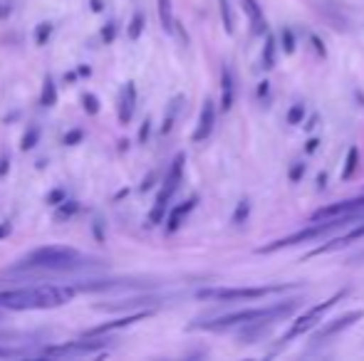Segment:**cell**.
Returning <instances> with one entry per match:
<instances>
[{"label": "cell", "mask_w": 364, "mask_h": 361, "mask_svg": "<svg viewBox=\"0 0 364 361\" xmlns=\"http://www.w3.org/2000/svg\"><path fill=\"white\" fill-rule=\"evenodd\" d=\"M73 289L53 287V284H38V287H15L0 289V307L5 309H53L68 302Z\"/></svg>", "instance_id": "obj_1"}, {"label": "cell", "mask_w": 364, "mask_h": 361, "mask_svg": "<svg viewBox=\"0 0 364 361\" xmlns=\"http://www.w3.org/2000/svg\"><path fill=\"white\" fill-rule=\"evenodd\" d=\"M90 265H102V262L87 260L80 250H73V248L65 245H45L38 248V250L28 252L23 262H20L15 270H55V272H65V270H77V267H90Z\"/></svg>", "instance_id": "obj_2"}, {"label": "cell", "mask_w": 364, "mask_h": 361, "mask_svg": "<svg viewBox=\"0 0 364 361\" xmlns=\"http://www.w3.org/2000/svg\"><path fill=\"white\" fill-rule=\"evenodd\" d=\"M297 309V299L290 302H280V304H270V307H255V309H243V312H233L218 317L213 322H203L198 324L201 329H211V332H220V329H230V327H240V324H263V322H275V319H283L292 314Z\"/></svg>", "instance_id": "obj_3"}, {"label": "cell", "mask_w": 364, "mask_h": 361, "mask_svg": "<svg viewBox=\"0 0 364 361\" xmlns=\"http://www.w3.org/2000/svg\"><path fill=\"white\" fill-rule=\"evenodd\" d=\"M297 284H268V287H220V289H201V299H220V302H238V299H263L270 294H283L295 289Z\"/></svg>", "instance_id": "obj_4"}, {"label": "cell", "mask_w": 364, "mask_h": 361, "mask_svg": "<svg viewBox=\"0 0 364 361\" xmlns=\"http://www.w3.org/2000/svg\"><path fill=\"white\" fill-rule=\"evenodd\" d=\"M183 161H186V156L178 154L176 159H173L171 169H168L166 179H164V186H161V191H159V196H156V203H154L151 213H149V223H151V226H159V223L164 221V213H166V208H168V201H171V196L176 193L178 183H181Z\"/></svg>", "instance_id": "obj_5"}, {"label": "cell", "mask_w": 364, "mask_h": 361, "mask_svg": "<svg viewBox=\"0 0 364 361\" xmlns=\"http://www.w3.org/2000/svg\"><path fill=\"white\" fill-rule=\"evenodd\" d=\"M347 294V289H342V292H337V294H332L327 302H322V304H315L312 309H307L305 314H302L297 322H292V327H290V332L285 334V339H292V337H300L302 332H307V329H312L317 322H322V314L327 312V309H332L337 302H340L342 297Z\"/></svg>", "instance_id": "obj_6"}, {"label": "cell", "mask_w": 364, "mask_h": 361, "mask_svg": "<svg viewBox=\"0 0 364 361\" xmlns=\"http://www.w3.org/2000/svg\"><path fill=\"white\" fill-rule=\"evenodd\" d=\"M360 211H364V196H360V198H350V201L332 203V206L320 208V211L312 213V221H330V218L350 216V213H360Z\"/></svg>", "instance_id": "obj_7"}, {"label": "cell", "mask_w": 364, "mask_h": 361, "mask_svg": "<svg viewBox=\"0 0 364 361\" xmlns=\"http://www.w3.org/2000/svg\"><path fill=\"white\" fill-rule=\"evenodd\" d=\"M362 317H364V309H355V312H347V314H342V317L332 319V322L322 324L320 332L315 334V342H325V339L337 337V334L345 332V329H350L352 324H355L357 319H362Z\"/></svg>", "instance_id": "obj_8"}, {"label": "cell", "mask_w": 364, "mask_h": 361, "mask_svg": "<svg viewBox=\"0 0 364 361\" xmlns=\"http://www.w3.org/2000/svg\"><path fill=\"white\" fill-rule=\"evenodd\" d=\"M97 349H100V342H75L45 349V357H87V354H97Z\"/></svg>", "instance_id": "obj_9"}, {"label": "cell", "mask_w": 364, "mask_h": 361, "mask_svg": "<svg viewBox=\"0 0 364 361\" xmlns=\"http://www.w3.org/2000/svg\"><path fill=\"white\" fill-rule=\"evenodd\" d=\"M213 124H216V106H213L211 99H206L203 101L201 116H198V126H196V131H193V141L208 139L213 131Z\"/></svg>", "instance_id": "obj_10"}, {"label": "cell", "mask_w": 364, "mask_h": 361, "mask_svg": "<svg viewBox=\"0 0 364 361\" xmlns=\"http://www.w3.org/2000/svg\"><path fill=\"white\" fill-rule=\"evenodd\" d=\"M134 109H136V87H134V82H127L124 89H122V96H119V121L122 124H129L132 116H134Z\"/></svg>", "instance_id": "obj_11"}, {"label": "cell", "mask_w": 364, "mask_h": 361, "mask_svg": "<svg viewBox=\"0 0 364 361\" xmlns=\"http://www.w3.org/2000/svg\"><path fill=\"white\" fill-rule=\"evenodd\" d=\"M240 3H243L245 13H248V20H250V25H253V33L263 35L265 30H268V25H265V15H263L260 3H258V0H240Z\"/></svg>", "instance_id": "obj_12"}, {"label": "cell", "mask_w": 364, "mask_h": 361, "mask_svg": "<svg viewBox=\"0 0 364 361\" xmlns=\"http://www.w3.org/2000/svg\"><path fill=\"white\" fill-rule=\"evenodd\" d=\"M196 203H198V198L193 196V198H188L186 203H181V206L173 208L171 216H168V233H173V231H178V228H181V221L193 211V208H196Z\"/></svg>", "instance_id": "obj_13"}, {"label": "cell", "mask_w": 364, "mask_h": 361, "mask_svg": "<svg viewBox=\"0 0 364 361\" xmlns=\"http://www.w3.org/2000/svg\"><path fill=\"white\" fill-rule=\"evenodd\" d=\"M233 77H230V70L223 67V72H220V106H223V111H228L230 106H233Z\"/></svg>", "instance_id": "obj_14"}, {"label": "cell", "mask_w": 364, "mask_h": 361, "mask_svg": "<svg viewBox=\"0 0 364 361\" xmlns=\"http://www.w3.org/2000/svg\"><path fill=\"white\" fill-rule=\"evenodd\" d=\"M30 357H45V352L35 347H0V359H30Z\"/></svg>", "instance_id": "obj_15"}, {"label": "cell", "mask_w": 364, "mask_h": 361, "mask_svg": "<svg viewBox=\"0 0 364 361\" xmlns=\"http://www.w3.org/2000/svg\"><path fill=\"white\" fill-rule=\"evenodd\" d=\"M360 238H364V223H362V226H357L355 231H350L347 235H342V238H337V240H332L330 245H325V248H320V250H315V255H317V252H330V250H337V248H345V245H350V243L360 240Z\"/></svg>", "instance_id": "obj_16"}, {"label": "cell", "mask_w": 364, "mask_h": 361, "mask_svg": "<svg viewBox=\"0 0 364 361\" xmlns=\"http://www.w3.org/2000/svg\"><path fill=\"white\" fill-rule=\"evenodd\" d=\"M146 314H134V317H124V319H117V322H109V324H102V327H97V329H92V332H87V337H100V334H105V332H112V329H119V327H127V324H132V322H139V319H144Z\"/></svg>", "instance_id": "obj_17"}, {"label": "cell", "mask_w": 364, "mask_h": 361, "mask_svg": "<svg viewBox=\"0 0 364 361\" xmlns=\"http://www.w3.org/2000/svg\"><path fill=\"white\" fill-rule=\"evenodd\" d=\"M55 101H58V89H55V82H53V77H45L43 94H40V104H43V106H53Z\"/></svg>", "instance_id": "obj_18"}, {"label": "cell", "mask_w": 364, "mask_h": 361, "mask_svg": "<svg viewBox=\"0 0 364 361\" xmlns=\"http://www.w3.org/2000/svg\"><path fill=\"white\" fill-rule=\"evenodd\" d=\"M357 161H360V151H357V146H352V149L347 151V161H345V171H342V181H350L352 176H355Z\"/></svg>", "instance_id": "obj_19"}, {"label": "cell", "mask_w": 364, "mask_h": 361, "mask_svg": "<svg viewBox=\"0 0 364 361\" xmlns=\"http://www.w3.org/2000/svg\"><path fill=\"white\" fill-rule=\"evenodd\" d=\"M275 38L273 35H268V40H265V48H263V67L265 70H273L275 67Z\"/></svg>", "instance_id": "obj_20"}, {"label": "cell", "mask_w": 364, "mask_h": 361, "mask_svg": "<svg viewBox=\"0 0 364 361\" xmlns=\"http://www.w3.org/2000/svg\"><path fill=\"white\" fill-rule=\"evenodd\" d=\"M77 211H80L77 201H63V203H58V211H55V218H58V221H68V218H73Z\"/></svg>", "instance_id": "obj_21"}, {"label": "cell", "mask_w": 364, "mask_h": 361, "mask_svg": "<svg viewBox=\"0 0 364 361\" xmlns=\"http://www.w3.org/2000/svg\"><path fill=\"white\" fill-rule=\"evenodd\" d=\"M159 15H161V25L171 33L173 30V15H171V0H159Z\"/></svg>", "instance_id": "obj_22"}, {"label": "cell", "mask_w": 364, "mask_h": 361, "mask_svg": "<svg viewBox=\"0 0 364 361\" xmlns=\"http://www.w3.org/2000/svg\"><path fill=\"white\" fill-rule=\"evenodd\" d=\"M220 15H223L225 33L233 35V33H235V20H233V10H230V3H228V0H220Z\"/></svg>", "instance_id": "obj_23"}, {"label": "cell", "mask_w": 364, "mask_h": 361, "mask_svg": "<svg viewBox=\"0 0 364 361\" xmlns=\"http://www.w3.org/2000/svg\"><path fill=\"white\" fill-rule=\"evenodd\" d=\"M53 30H55L53 23H40L38 28H35V45H40V48H43V45H48Z\"/></svg>", "instance_id": "obj_24"}, {"label": "cell", "mask_w": 364, "mask_h": 361, "mask_svg": "<svg viewBox=\"0 0 364 361\" xmlns=\"http://www.w3.org/2000/svg\"><path fill=\"white\" fill-rule=\"evenodd\" d=\"M38 139H40V126H30V129L25 131L23 141H20V149H23V151H30L35 144H38Z\"/></svg>", "instance_id": "obj_25"}, {"label": "cell", "mask_w": 364, "mask_h": 361, "mask_svg": "<svg viewBox=\"0 0 364 361\" xmlns=\"http://www.w3.org/2000/svg\"><path fill=\"white\" fill-rule=\"evenodd\" d=\"M302 119H305V104H292L288 111V124H302Z\"/></svg>", "instance_id": "obj_26"}, {"label": "cell", "mask_w": 364, "mask_h": 361, "mask_svg": "<svg viewBox=\"0 0 364 361\" xmlns=\"http://www.w3.org/2000/svg\"><path fill=\"white\" fill-rule=\"evenodd\" d=\"M141 30H144V15L136 13L134 18H132V25H129V38L136 40L141 35Z\"/></svg>", "instance_id": "obj_27"}, {"label": "cell", "mask_w": 364, "mask_h": 361, "mask_svg": "<svg viewBox=\"0 0 364 361\" xmlns=\"http://www.w3.org/2000/svg\"><path fill=\"white\" fill-rule=\"evenodd\" d=\"M82 101H85L87 114H97V111H100V99H97L95 94H85V96H82Z\"/></svg>", "instance_id": "obj_28"}, {"label": "cell", "mask_w": 364, "mask_h": 361, "mask_svg": "<svg viewBox=\"0 0 364 361\" xmlns=\"http://www.w3.org/2000/svg\"><path fill=\"white\" fill-rule=\"evenodd\" d=\"M117 38V23H107L105 28H102V40H105L107 45H112Z\"/></svg>", "instance_id": "obj_29"}, {"label": "cell", "mask_w": 364, "mask_h": 361, "mask_svg": "<svg viewBox=\"0 0 364 361\" xmlns=\"http://www.w3.org/2000/svg\"><path fill=\"white\" fill-rule=\"evenodd\" d=\"M245 218H248V201H240L238 211H235V216H233V223H235V226H240Z\"/></svg>", "instance_id": "obj_30"}, {"label": "cell", "mask_w": 364, "mask_h": 361, "mask_svg": "<svg viewBox=\"0 0 364 361\" xmlns=\"http://www.w3.org/2000/svg\"><path fill=\"white\" fill-rule=\"evenodd\" d=\"M80 141H82V131L80 129L68 131V136H65V144H68V146H75V144H80Z\"/></svg>", "instance_id": "obj_31"}, {"label": "cell", "mask_w": 364, "mask_h": 361, "mask_svg": "<svg viewBox=\"0 0 364 361\" xmlns=\"http://www.w3.org/2000/svg\"><path fill=\"white\" fill-rule=\"evenodd\" d=\"M283 40H285V52H295V40H292L290 30H283Z\"/></svg>", "instance_id": "obj_32"}, {"label": "cell", "mask_w": 364, "mask_h": 361, "mask_svg": "<svg viewBox=\"0 0 364 361\" xmlns=\"http://www.w3.org/2000/svg\"><path fill=\"white\" fill-rule=\"evenodd\" d=\"M302 174H305V164H295L290 169V181H300Z\"/></svg>", "instance_id": "obj_33"}, {"label": "cell", "mask_w": 364, "mask_h": 361, "mask_svg": "<svg viewBox=\"0 0 364 361\" xmlns=\"http://www.w3.org/2000/svg\"><path fill=\"white\" fill-rule=\"evenodd\" d=\"M10 10H13V3H10V0H3V3H0V18H8Z\"/></svg>", "instance_id": "obj_34"}, {"label": "cell", "mask_w": 364, "mask_h": 361, "mask_svg": "<svg viewBox=\"0 0 364 361\" xmlns=\"http://www.w3.org/2000/svg\"><path fill=\"white\" fill-rule=\"evenodd\" d=\"M48 201L53 203V206H58V203L63 201V191H53V193L48 196Z\"/></svg>", "instance_id": "obj_35"}, {"label": "cell", "mask_w": 364, "mask_h": 361, "mask_svg": "<svg viewBox=\"0 0 364 361\" xmlns=\"http://www.w3.org/2000/svg\"><path fill=\"white\" fill-rule=\"evenodd\" d=\"M90 8L95 10V13H100V10L105 8V3H102V0H92V3H90Z\"/></svg>", "instance_id": "obj_36"}, {"label": "cell", "mask_w": 364, "mask_h": 361, "mask_svg": "<svg viewBox=\"0 0 364 361\" xmlns=\"http://www.w3.org/2000/svg\"><path fill=\"white\" fill-rule=\"evenodd\" d=\"M317 144H320V141H317V139H310V141H307V151H310V154H312V151L317 149Z\"/></svg>", "instance_id": "obj_37"}, {"label": "cell", "mask_w": 364, "mask_h": 361, "mask_svg": "<svg viewBox=\"0 0 364 361\" xmlns=\"http://www.w3.org/2000/svg\"><path fill=\"white\" fill-rule=\"evenodd\" d=\"M149 124H151V121H144V129H141V141H146V134H149Z\"/></svg>", "instance_id": "obj_38"}, {"label": "cell", "mask_w": 364, "mask_h": 361, "mask_svg": "<svg viewBox=\"0 0 364 361\" xmlns=\"http://www.w3.org/2000/svg\"><path fill=\"white\" fill-rule=\"evenodd\" d=\"M8 231H10V223H3V228H0V238L8 235Z\"/></svg>", "instance_id": "obj_39"}]
</instances>
